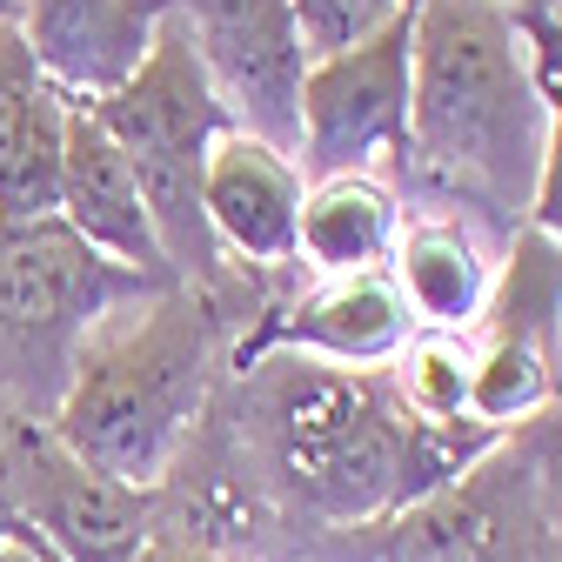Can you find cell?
Returning <instances> with one entry per match:
<instances>
[{
	"label": "cell",
	"mask_w": 562,
	"mask_h": 562,
	"mask_svg": "<svg viewBox=\"0 0 562 562\" xmlns=\"http://www.w3.org/2000/svg\"><path fill=\"white\" fill-rule=\"evenodd\" d=\"M0 496L54 562H134L161 529V488L101 475L27 415L0 429Z\"/></svg>",
	"instance_id": "7"
},
{
	"label": "cell",
	"mask_w": 562,
	"mask_h": 562,
	"mask_svg": "<svg viewBox=\"0 0 562 562\" xmlns=\"http://www.w3.org/2000/svg\"><path fill=\"white\" fill-rule=\"evenodd\" d=\"M408 335H415V322H408V302L395 295L389 268L335 274L308 295H268V308L235 335L228 369H248V362L274 356V348L335 362V369H389L408 348Z\"/></svg>",
	"instance_id": "10"
},
{
	"label": "cell",
	"mask_w": 562,
	"mask_h": 562,
	"mask_svg": "<svg viewBox=\"0 0 562 562\" xmlns=\"http://www.w3.org/2000/svg\"><path fill=\"white\" fill-rule=\"evenodd\" d=\"M54 215L75 228L94 255L148 274V281H175L161 235L148 222V201L127 168V155L108 140V127L88 108H67V148H60V207Z\"/></svg>",
	"instance_id": "13"
},
{
	"label": "cell",
	"mask_w": 562,
	"mask_h": 562,
	"mask_svg": "<svg viewBox=\"0 0 562 562\" xmlns=\"http://www.w3.org/2000/svg\"><path fill=\"white\" fill-rule=\"evenodd\" d=\"M408 215L402 194L375 175H335L302 188V228H295V261L315 268L322 281L335 274H375L395 261Z\"/></svg>",
	"instance_id": "16"
},
{
	"label": "cell",
	"mask_w": 562,
	"mask_h": 562,
	"mask_svg": "<svg viewBox=\"0 0 562 562\" xmlns=\"http://www.w3.org/2000/svg\"><path fill=\"white\" fill-rule=\"evenodd\" d=\"M496 8H503V14H516V21H529V14H542V8H549V0H496Z\"/></svg>",
	"instance_id": "25"
},
{
	"label": "cell",
	"mask_w": 562,
	"mask_h": 562,
	"mask_svg": "<svg viewBox=\"0 0 562 562\" xmlns=\"http://www.w3.org/2000/svg\"><path fill=\"white\" fill-rule=\"evenodd\" d=\"M134 562H235L222 549H201V542H181V536H155L148 549H140Z\"/></svg>",
	"instance_id": "22"
},
{
	"label": "cell",
	"mask_w": 562,
	"mask_h": 562,
	"mask_svg": "<svg viewBox=\"0 0 562 562\" xmlns=\"http://www.w3.org/2000/svg\"><path fill=\"white\" fill-rule=\"evenodd\" d=\"M289 8H295L308 60H328V54H348V47L375 41L402 8H415V0H289Z\"/></svg>",
	"instance_id": "20"
},
{
	"label": "cell",
	"mask_w": 562,
	"mask_h": 562,
	"mask_svg": "<svg viewBox=\"0 0 562 562\" xmlns=\"http://www.w3.org/2000/svg\"><path fill=\"white\" fill-rule=\"evenodd\" d=\"M408 60H415V8H402L375 41L308 60L302 81V181L369 175V161L402 155L408 134Z\"/></svg>",
	"instance_id": "9"
},
{
	"label": "cell",
	"mask_w": 562,
	"mask_h": 562,
	"mask_svg": "<svg viewBox=\"0 0 562 562\" xmlns=\"http://www.w3.org/2000/svg\"><path fill=\"white\" fill-rule=\"evenodd\" d=\"M302 168L289 155H274L268 140L228 127L207 148V175H201V215L222 255H235V268L248 274H289L295 268V228H302Z\"/></svg>",
	"instance_id": "12"
},
{
	"label": "cell",
	"mask_w": 562,
	"mask_h": 562,
	"mask_svg": "<svg viewBox=\"0 0 562 562\" xmlns=\"http://www.w3.org/2000/svg\"><path fill=\"white\" fill-rule=\"evenodd\" d=\"M0 562H54L41 542H0Z\"/></svg>",
	"instance_id": "23"
},
{
	"label": "cell",
	"mask_w": 562,
	"mask_h": 562,
	"mask_svg": "<svg viewBox=\"0 0 562 562\" xmlns=\"http://www.w3.org/2000/svg\"><path fill=\"white\" fill-rule=\"evenodd\" d=\"M175 281H148L94 255L60 215H0V402L54 422L88 341L121 308H148Z\"/></svg>",
	"instance_id": "5"
},
{
	"label": "cell",
	"mask_w": 562,
	"mask_h": 562,
	"mask_svg": "<svg viewBox=\"0 0 562 562\" xmlns=\"http://www.w3.org/2000/svg\"><path fill=\"white\" fill-rule=\"evenodd\" d=\"M522 34H529L542 108H549V140H542V175H536V201H529V228L549 235V241H562V27H549L542 14H529Z\"/></svg>",
	"instance_id": "19"
},
{
	"label": "cell",
	"mask_w": 562,
	"mask_h": 562,
	"mask_svg": "<svg viewBox=\"0 0 562 562\" xmlns=\"http://www.w3.org/2000/svg\"><path fill=\"white\" fill-rule=\"evenodd\" d=\"M509 442H516V456H522L529 475H536V496H542L549 529H555V549H562V402L542 408L529 429H516Z\"/></svg>",
	"instance_id": "21"
},
{
	"label": "cell",
	"mask_w": 562,
	"mask_h": 562,
	"mask_svg": "<svg viewBox=\"0 0 562 562\" xmlns=\"http://www.w3.org/2000/svg\"><path fill=\"white\" fill-rule=\"evenodd\" d=\"M274 281L248 295H207L175 281L140 308L134 328L94 335L47 429L114 482L161 488L194 442L207 402L228 375L235 335L268 308Z\"/></svg>",
	"instance_id": "3"
},
{
	"label": "cell",
	"mask_w": 562,
	"mask_h": 562,
	"mask_svg": "<svg viewBox=\"0 0 562 562\" xmlns=\"http://www.w3.org/2000/svg\"><path fill=\"white\" fill-rule=\"evenodd\" d=\"M108 140L127 155L134 181H140V201H148V222L161 235V255L175 268V281L188 289H207V295H248L261 289L268 274H248L235 268L215 235H207V215H201V175H207V148L235 127L228 108L215 101L207 88L201 60L181 34V21L168 14V27L155 34L148 60L134 67V75L88 108Z\"/></svg>",
	"instance_id": "4"
},
{
	"label": "cell",
	"mask_w": 562,
	"mask_h": 562,
	"mask_svg": "<svg viewBox=\"0 0 562 562\" xmlns=\"http://www.w3.org/2000/svg\"><path fill=\"white\" fill-rule=\"evenodd\" d=\"M21 21V0H0V27H14Z\"/></svg>",
	"instance_id": "26"
},
{
	"label": "cell",
	"mask_w": 562,
	"mask_h": 562,
	"mask_svg": "<svg viewBox=\"0 0 562 562\" xmlns=\"http://www.w3.org/2000/svg\"><path fill=\"white\" fill-rule=\"evenodd\" d=\"M67 108L21 41V27H0V215H54L60 207V148Z\"/></svg>",
	"instance_id": "14"
},
{
	"label": "cell",
	"mask_w": 562,
	"mask_h": 562,
	"mask_svg": "<svg viewBox=\"0 0 562 562\" xmlns=\"http://www.w3.org/2000/svg\"><path fill=\"white\" fill-rule=\"evenodd\" d=\"M549 108L536 54L496 0H415L402 175L442 222H475L496 241L529 228Z\"/></svg>",
	"instance_id": "2"
},
{
	"label": "cell",
	"mask_w": 562,
	"mask_h": 562,
	"mask_svg": "<svg viewBox=\"0 0 562 562\" xmlns=\"http://www.w3.org/2000/svg\"><path fill=\"white\" fill-rule=\"evenodd\" d=\"M0 542H34V536H27V522L8 509V496H0Z\"/></svg>",
	"instance_id": "24"
},
{
	"label": "cell",
	"mask_w": 562,
	"mask_h": 562,
	"mask_svg": "<svg viewBox=\"0 0 562 562\" xmlns=\"http://www.w3.org/2000/svg\"><path fill=\"white\" fill-rule=\"evenodd\" d=\"M562 402V348L509 328H475V369H469V422L488 436H516L542 408Z\"/></svg>",
	"instance_id": "17"
},
{
	"label": "cell",
	"mask_w": 562,
	"mask_h": 562,
	"mask_svg": "<svg viewBox=\"0 0 562 562\" xmlns=\"http://www.w3.org/2000/svg\"><path fill=\"white\" fill-rule=\"evenodd\" d=\"M215 402L248 475L295 542L382 522L496 449V436L475 422L462 429L415 422L389 369H335L315 356H289V348L228 369Z\"/></svg>",
	"instance_id": "1"
},
{
	"label": "cell",
	"mask_w": 562,
	"mask_h": 562,
	"mask_svg": "<svg viewBox=\"0 0 562 562\" xmlns=\"http://www.w3.org/2000/svg\"><path fill=\"white\" fill-rule=\"evenodd\" d=\"M389 281L408 302L415 335H475L496 302V261H488L482 235L442 215H415L402 228Z\"/></svg>",
	"instance_id": "15"
},
{
	"label": "cell",
	"mask_w": 562,
	"mask_h": 562,
	"mask_svg": "<svg viewBox=\"0 0 562 562\" xmlns=\"http://www.w3.org/2000/svg\"><path fill=\"white\" fill-rule=\"evenodd\" d=\"M289 562H562L536 475L503 436L436 496H422L382 522L322 529L289 549Z\"/></svg>",
	"instance_id": "6"
},
{
	"label": "cell",
	"mask_w": 562,
	"mask_h": 562,
	"mask_svg": "<svg viewBox=\"0 0 562 562\" xmlns=\"http://www.w3.org/2000/svg\"><path fill=\"white\" fill-rule=\"evenodd\" d=\"M168 14L175 0H21L14 27L41 67V81L60 101L94 108L148 60Z\"/></svg>",
	"instance_id": "11"
},
{
	"label": "cell",
	"mask_w": 562,
	"mask_h": 562,
	"mask_svg": "<svg viewBox=\"0 0 562 562\" xmlns=\"http://www.w3.org/2000/svg\"><path fill=\"white\" fill-rule=\"evenodd\" d=\"M469 369H475V335H408V348L389 362V382L415 422L462 429L469 422Z\"/></svg>",
	"instance_id": "18"
},
{
	"label": "cell",
	"mask_w": 562,
	"mask_h": 562,
	"mask_svg": "<svg viewBox=\"0 0 562 562\" xmlns=\"http://www.w3.org/2000/svg\"><path fill=\"white\" fill-rule=\"evenodd\" d=\"M175 21L228 121L295 161L308 47L289 0H175Z\"/></svg>",
	"instance_id": "8"
}]
</instances>
